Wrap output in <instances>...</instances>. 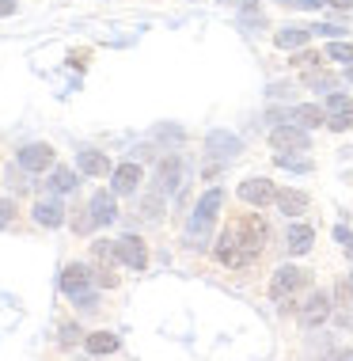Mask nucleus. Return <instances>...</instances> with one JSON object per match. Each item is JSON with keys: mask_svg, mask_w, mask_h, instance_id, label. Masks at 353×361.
<instances>
[{"mask_svg": "<svg viewBox=\"0 0 353 361\" xmlns=\"http://www.w3.org/2000/svg\"><path fill=\"white\" fill-rule=\"evenodd\" d=\"M35 221L46 224V228H57V224L65 221V209L57 206V202H38V206H35Z\"/></svg>", "mask_w": 353, "mask_h": 361, "instance_id": "f3484780", "label": "nucleus"}, {"mask_svg": "<svg viewBox=\"0 0 353 361\" xmlns=\"http://www.w3.org/2000/svg\"><path fill=\"white\" fill-rule=\"evenodd\" d=\"M289 122L300 126V130H316V126H323L327 118H323V106L304 103V106H292V111H289Z\"/></svg>", "mask_w": 353, "mask_h": 361, "instance_id": "9d476101", "label": "nucleus"}, {"mask_svg": "<svg viewBox=\"0 0 353 361\" xmlns=\"http://www.w3.org/2000/svg\"><path fill=\"white\" fill-rule=\"evenodd\" d=\"M319 61H323L319 54H297V57H292V65H297V69H316Z\"/></svg>", "mask_w": 353, "mask_h": 361, "instance_id": "393cba45", "label": "nucleus"}, {"mask_svg": "<svg viewBox=\"0 0 353 361\" xmlns=\"http://www.w3.org/2000/svg\"><path fill=\"white\" fill-rule=\"evenodd\" d=\"M327 316H330V297H327V293H311L308 305L300 308V324L304 327H319Z\"/></svg>", "mask_w": 353, "mask_h": 361, "instance_id": "0eeeda50", "label": "nucleus"}, {"mask_svg": "<svg viewBox=\"0 0 353 361\" xmlns=\"http://www.w3.org/2000/svg\"><path fill=\"white\" fill-rule=\"evenodd\" d=\"M349 281H353V274H349Z\"/></svg>", "mask_w": 353, "mask_h": 361, "instance_id": "ea45409f", "label": "nucleus"}, {"mask_svg": "<svg viewBox=\"0 0 353 361\" xmlns=\"http://www.w3.org/2000/svg\"><path fill=\"white\" fill-rule=\"evenodd\" d=\"M12 12H16V0H0V19L12 16Z\"/></svg>", "mask_w": 353, "mask_h": 361, "instance_id": "72a5a7b5", "label": "nucleus"}, {"mask_svg": "<svg viewBox=\"0 0 353 361\" xmlns=\"http://www.w3.org/2000/svg\"><path fill=\"white\" fill-rule=\"evenodd\" d=\"M281 4H289V8H319L323 0H281Z\"/></svg>", "mask_w": 353, "mask_h": 361, "instance_id": "2f4dec72", "label": "nucleus"}, {"mask_svg": "<svg viewBox=\"0 0 353 361\" xmlns=\"http://www.w3.org/2000/svg\"><path fill=\"white\" fill-rule=\"evenodd\" d=\"M141 209H144V217H149V221H156V217H160V213H163V190H160V194H149Z\"/></svg>", "mask_w": 353, "mask_h": 361, "instance_id": "b1692460", "label": "nucleus"}, {"mask_svg": "<svg viewBox=\"0 0 353 361\" xmlns=\"http://www.w3.org/2000/svg\"><path fill=\"white\" fill-rule=\"evenodd\" d=\"M221 4H251V0H221Z\"/></svg>", "mask_w": 353, "mask_h": 361, "instance_id": "4c0bfd02", "label": "nucleus"}, {"mask_svg": "<svg viewBox=\"0 0 353 361\" xmlns=\"http://www.w3.org/2000/svg\"><path fill=\"white\" fill-rule=\"evenodd\" d=\"M270 145L278 152H292V149H308V133L300 130V126H278V130L270 133Z\"/></svg>", "mask_w": 353, "mask_h": 361, "instance_id": "39448f33", "label": "nucleus"}, {"mask_svg": "<svg viewBox=\"0 0 353 361\" xmlns=\"http://www.w3.org/2000/svg\"><path fill=\"white\" fill-rule=\"evenodd\" d=\"M68 61H73L76 69H84V65H87V54H73V57H68Z\"/></svg>", "mask_w": 353, "mask_h": 361, "instance_id": "c9c22d12", "label": "nucleus"}, {"mask_svg": "<svg viewBox=\"0 0 353 361\" xmlns=\"http://www.w3.org/2000/svg\"><path fill=\"white\" fill-rule=\"evenodd\" d=\"M221 202H224V194H221V190H209V194H205V198L198 202V209H194V217H209V221H213V213L221 209Z\"/></svg>", "mask_w": 353, "mask_h": 361, "instance_id": "aec40b11", "label": "nucleus"}, {"mask_svg": "<svg viewBox=\"0 0 353 361\" xmlns=\"http://www.w3.org/2000/svg\"><path fill=\"white\" fill-rule=\"evenodd\" d=\"M327 111L330 114H353V99L342 95V92H335V95H327Z\"/></svg>", "mask_w": 353, "mask_h": 361, "instance_id": "412c9836", "label": "nucleus"}, {"mask_svg": "<svg viewBox=\"0 0 353 361\" xmlns=\"http://www.w3.org/2000/svg\"><path fill=\"white\" fill-rule=\"evenodd\" d=\"M80 171H84V175H106V171H111V160H106L103 152L84 149V152H80Z\"/></svg>", "mask_w": 353, "mask_h": 361, "instance_id": "a211bd4d", "label": "nucleus"}, {"mask_svg": "<svg viewBox=\"0 0 353 361\" xmlns=\"http://www.w3.org/2000/svg\"><path fill=\"white\" fill-rule=\"evenodd\" d=\"M304 281H308V274H304L300 267H281L270 281V297L273 300H289L297 289H304Z\"/></svg>", "mask_w": 353, "mask_h": 361, "instance_id": "7ed1b4c3", "label": "nucleus"}, {"mask_svg": "<svg viewBox=\"0 0 353 361\" xmlns=\"http://www.w3.org/2000/svg\"><path fill=\"white\" fill-rule=\"evenodd\" d=\"M182 187V160L179 156H168L160 164V190H179Z\"/></svg>", "mask_w": 353, "mask_h": 361, "instance_id": "9b49d317", "label": "nucleus"}, {"mask_svg": "<svg viewBox=\"0 0 353 361\" xmlns=\"http://www.w3.org/2000/svg\"><path fill=\"white\" fill-rule=\"evenodd\" d=\"M338 300L353 308V281H342V286H338Z\"/></svg>", "mask_w": 353, "mask_h": 361, "instance_id": "cd10ccee", "label": "nucleus"}, {"mask_svg": "<svg viewBox=\"0 0 353 361\" xmlns=\"http://www.w3.org/2000/svg\"><path fill=\"white\" fill-rule=\"evenodd\" d=\"M50 183H54V190H61V194H65V190H73V187H76V175L68 171V168H57Z\"/></svg>", "mask_w": 353, "mask_h": 361, "instance_id": "5701e85b", "label": "nucleus"}, {"mask_svg": "<svg viewBox=\"0 0 353 361\" xmlns=\"http://www.w3.org/2000/svg\"><path fill=\"white\" fill-rule=\"evenodd\" d=\"M114 247H118V259H122L125 267H133V270H144V267H149V251H144V243L137 240V236H122Z\"/></svg>", "mask_w": 353, "mask_h": 361, "instance_id": "423d86ee", "label": "nucleus"}, {"mask_svg": "<svg viewBox=\"0 0 353 361\" xmlns=\"http://www.w3.org/2000/svg\"><path fill=\"white\" fill-rule=\"evenodd\" d=\"M278 164H281V168H292V171H311L308 160H292V156H285V152L278 156Z\"/></svg>", "mask_w": 353, "mask_h": 361, "instance_id": "a878e982", "label": "nucleus"}, {"mask_svg": "<svg viewBox=\"0 0 353 361\" xmlns=\"http://www.w3.org/2000/svg\"><path fill=\"white\" fill-rule=\"evenodd\" d=\"M205 149H209L213 156H224V160H228V156H235L243 149V141L235 137V133H228V130H213L209 137H205Z\"/></svg>", "mask_w": 353, "mask_h": 361, "instance_id": "1a4fd4ad", "label": "nucleus"}, {"mask_svg": "<svg viewBox=\"0 0 353 361\" xmlns=\"http://www.w3.org/2000/svg\"><path fill=\"white\" fill-rule=\"evenodd\" d=\"M240 198L247 202V206L266 209L270 202H278V187H273L270 179H247V183H240Z\"/></svg>", "mask_w": 353, "mask_h": 361, "instance_id": "20e7f679", "label": "nucleus"}, {"mask_svg": "<svg viewBox=\"0 0 353 361\" xmlns=\"http://www.w3.org/2000/svg\"><path fill=\"white\" fill-rule=\"evenodd\" d=\"M278 209L285 213V217H300V213L308 209V194L304 190H278Z\"/></svg>", "mask_w": 353, "mask_h": 361, "instance_id": "f8f14e48", "label": "nucleus"}, {"mask_svg": "<svg viewBox=\"0 0 353 361\" xmlns=\"http://www.w3.org/2000/svg\"><path fill=\"white\" fill-rule=\"evenodd\" d=\"M92 217H95V224H111L118 217V206H114V198L106 190H99L92 198Z\"/></svg>", "mask_w": 353, "mask_h": 361, "instance_id": "dca6fc26", "label": "nucleus"}, {"mask_svg": "<svg viewBox=\"0 0 353 361\" xmlns=\"http://www.w3.org/2000/svg\"><path fill=\"white\" fill-rule=\"evenodd\" d=\"M266 240H270V228H266V221H262L259 213L232 217L228 228H224V236H221L217 259L232 270H243V267H251V262L259 259V251L266 247Z\"/></svg>", "mask_w": 353, "mask_h": 361, "instance_id": "f257e3e1", "label": "nucleus"}, {"mask_svg": "<svg viewBox=\"0 0 353 361\" xmlns=\"http://www.w3.org/2000/svg\"><path fill=\"white\" fill-rule=\"evenodd\" d=\"M327 57H330V61L353 65V46H349V42H330V46H327Z\"/></svg>", "mask_w": 353, "mask_h": 361, "instance_id": "4be33fe9", "label": "nucleus"}, {"mask_svg": "<svg viewBox=\"0 0 353 361\" xmlns=\"http://www.w3.org/2000/svg\"><path fill=\"white\" fill-rule=\"evenodd\" d=\"M12 217H16V206H12V202H8V198H4V202H0V228H4V224L12 221Z\"/></svg>", "mask_w": 353, "mask_h": 361, "instance_id": "c85d7f7f", "label": "nucleus"}, {"mask_svg": "<svg viewBox=\"0 0 353 361\" xmlns=\"http://www.w3.org/2000/svg\"><path fill=\"white\" fill-rule=\"evenodd\" d=\"M84 346L92 350V354H114V350H118V335H111V331H95V335L84 338Z\"/></svg>", "mask_w": 353, "mask_h": 361, "instance_id": "6ab92c4d", "label": "nucleus"}, {"mask_svg": "<svg viewBox=\"0 0 353 361\" xmlns=\"http://www.w3.org/2000/svg\"><path fill=\"white\" fill-rule=\"evenodd\" d=\"M311 27H281L278 35H273V42L281 46V50H300L304 42H308Z\"/></svg>", "mask_w": 353, "mask_h": 361, "instance_id": "2eb2a0df", "label": "nucleus"}, {"mask_svg": "<svg viewBox=\"0 0 353 361\" xmlns=\"http://www.w3.org/2000/svg\"><path fill=\"white\" fill-rule=\"evenodd\" d=\"M335 236L342 240V243H346V247L353 251V236H349V228H342V224H338V228H335Z\"/></svg>", "mask_w": 353, "mask_h": 361, "instance_id": "473e14b6", "label": "nucleus"}, {"mask_svg": "<svg viewBox=\"0 0 353 361\" xmlns=\"http://www.w3.org/2000/svg\"><path fill=\"white\" fill-rule=\"evenodd\" d=\"M327 126H330V130H349V126H353V114H330V118H327Z\"/></svg>", "mask_w": 353, "mask_h": 361, "instance_id": "bb28decb", "label": "nucleus"}, {"mask_svg": "<svg viewBox=\"0 0 353 361\" xmlns=\"http://www.w3.org/2000/svg\"><path fill=\"white\" fill-rule=\"evenodd\" d=\"M50 164H54V149H50V145H27V149H19V168L46 171Z\"/></svg>", "mask_w": 353, "mask_h": 361, "instance_id": "6e6552de", "label": "nucleus"}, {"mask_svg": "<svg viewBox=\"0 0 353 361\" xmlns=\"http://www.w3.org/2000/svg\"><path fill=\"white\" fill-rule=\"evenodd\" d=\"M137 183H141V168H137V164H122V168H114V194H133Z\"/></svg>", "mask_w": 353, "mask_h": 361, "instance_id": "ddd939ff", "label": "nucleus"}, {"mask_svg": "<svg viewBox=\"0 0 353 361\" xmlns=\"http://www.w3.org/2000/svg\"><path fill=\"white\" fill-rule=\"evenodd\" d=\"M243 27H266V16H259V12H247V16H243Z\"/></svg>", "mask_w": 353, "mask_h": 361, "instance_id": "c756f323", "label": "nucleus"}, {"mask_svg": "<svg viewBox=\"0 0 353 361\" xmlns=\"http://www.w3.org/2000/svg\"><path fill=\"white\" fill-rule=\"evenodd\" d=\"M323 4H330V8H353V0H323Z\"/></svg>", "mask_w": 353, "mask_h": 361, "instance_id": "e433bc0d", "label": "nucleus"}, {"mask_svg": "<svg viewBox=\"0 0 353 361\" xmlns=\"http://www.w3.org/2000/svg\"><path fill=\"white\" fill-rule=\"evenodd\" d=\"M346 76H349V84H353V65H349V73H346Z\"/></svg>", "mask_w": 353, "mask_h": 361, "instance_id": "58836bf2", "label": "nucleus"}, {"mask_svg": "<svg viewBox=\"0 0 353 361\" xmlns=\"http://www.w3.org/2000/svg\"><path fill=\"white\" fill-rule=\"evenodd\" d=\"M61 289H65V297L80 300V305H87V308L95 305V297H92V270L80 267V262L65 267V274H61Z\"/></svg>", "mask_w": 353, "mask_h": 361, "instance_id": "f03ea898", "label": "nucleus"}, {"mask_svg": "<svg viewBox=\"0 0 353 361\" xmlns=\"http://www.w3.org/2000/svg\"><path fill=\"white\" fill-rule=\"evenodd\" d=\"M311 240H316V232L308 228V224H289V251L292 255H308L311 251Z\"/></svg>", "mask_w": 353, "mask_h": 361, "instance_id": "4468645a", "label": "nucleus"}, {"mask_svg": "<svg viewBox=\"0 0 353 361\" xmlns=\"http://www.w3.org/2000/svg\"><path fill=\"white\" fill-rule=\"evenodd\" d=\"M308 84H316V87H335V80H330V76H311Z\"/></svg>", "mask_w": 353, "mask_h": 361, "instance_id": "f704fd0d", "label": "nucleus"}, {"mask_svg": "<svg viewBox=\"0 0 353 361\" xmlns=\"http://www.w3.org/2000/svg\"><path fill=\"white\" fill-rule=\"evenodd\" d=\"M323 361H353V350H330Z\"/></svg>", "mask_w": 353, "mask_h": 361, "instance_id": "7c9ffc66", "label": "nucleus"}]
</instances>
